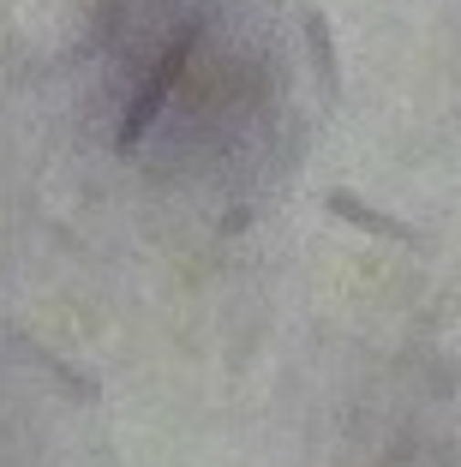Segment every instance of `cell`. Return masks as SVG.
<instances>
[{
    "mask_svg": "<svg viewBox=\"0 0 461 467\" xmlns=\"http://www.w3.org/2000/svg\"><path fill=\"white\" fill-rule=\"evenodd\" d=\"M192 48H198V25H186L174 42H168V55L156 60V72H150L144 84H138V97H132V109H126V120H120V156H132L138 150V138L156 126V114L168 109V97H174V84H180V72H186V60H192Z\"/></svg>",
    "mask_w": 461,
    "mask_h": 467,
    "instance_id": "1",
    "label": "cell"
},
{
    "mask_svg": "<svg viewBox=\"0 0 461 467\" xmlns=\"http://www.w3.org/2000/svg\"><path fill=\"white\" fill-rule=\"evenodd\" d=\"M324 210L341 222V228H353V234H372V240H390V246H407V252H432V234H420L414 222L378 210L372 198L348 192V186H330V192H324Z\"/></svg>",
    "mask_w": 461,
    "mask_h": 467,
    "instance_id": "2",
    "label": "cell"
},
{
    "mask_svg": "<svg viewBox=\"0 0 461 467\" xmlns=\"http://www.w3.org/2000/svg\"><path fill=\"white\" fill-rule=\"evenodd\" d=\"M299 36H306V55H312V72H318V90L324 102L336 109L341 102V55H336V30H330V13L324 6H299Z\"/></svg>",
    "mask_w": 461,
    "mask_h": 467,
    "instance_id": "3",
    "label": "cell"
},
{
    "mask_svg": "<svg viewBox=\"0 0 461 467\" xmlns=\"http://www.w3.org/2000/svg\"><path fill=\"white\" fill-rule=\"evenodd\" d=\"M18 348H25V354L37 359L42 371H48V384H60V389H67L72 401H96V396H102V384H96V378H79V371H72L67 359H60V354H48L42 342H30V336H18Z\"/></svg>",
    "mask_w": 461,
    "mask_h": 467,
    "instance_id": "4",
    "label": "cell"
},
{
    "mask_svg": "<svg viewBox=\"0 0 461 467\" xmlns=\"http://www.w3.org/2000/svg\"><path fill=\"white\" fill-rule=\"evenodd\" d=\"M402 455H407V443H402V450H390V455H383L378 467H395V462H402Z\"/></svg>",
    "mask_w": 461,
    "mask_h": 467,
    "instance_id": "5",
    "label": "cell"
}]
</instances>
